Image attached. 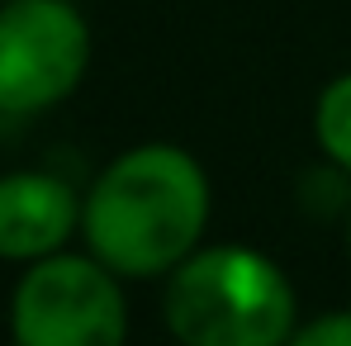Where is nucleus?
<instances>
[{
  "label": "nucleus",
  "mask_w": 351,
  "mask_h": 346,
  "mask_svg": "<svg viewBox=\"0 0 351 346\" xmlns=\"http://www.w3.org/2000/svg\"><path fill=\"white\" fill-rule=\"evenodd\" d=\"M214 180L204 162L167 138L114 152L81 190V247L128 285H162L209 242Z\"/></svg>",
  "instance_id": "f257e3e1"
},
{
  "label": "nucleus",
  "mask_w": 351,
  "mask_h": 346,
  "mask_svg": "<svg viewBox=\"0 0 351 346\" xmlns=\"http://www.w3.org/2000/svg\"><path fill=\"white\" fill-rule=\"evenodd\" d=\"M162 323L176 346H285L299 289L252 242H199L162 280Z\"/></svg>",
  "instance_id": "f03ea898"
},
{
  "label": "nucleus",
  "mask_w": 351,
  "mask_h": 346,
  "mask_svg": "<svg viewBox=\"0 0 351 346\" xmlns=\"http://www.w3.org/2000/svg\"><path fill=\"white\" fill-rule=\"evenodd\" d=\"M10 346H128V280L86 247L19 266L5 304Z\"/></svg>",
  "instance_id": "7ed1b4c3"
},
{
  "label": "nucleus",
  "mask_w": 351,
  "mask_h": 346,
  "mask_svg": "<svg viewBox=\"0 0 351 346\" xmlns=\"http://www.w3.org/2000/svg\"><path fill=\"white\" fill-rule=\"evenodd\" d=\"M95 58L90 19L71 0L0 5V114L38 119L66 105Z\"/></svg>",
  "instance_id": "20e7f679"
},
{
  "label": "nucleus",
  "mask_w": 351,
  "mask_h": 346,
  "mask_svg": "<svg viewBox=\"0 0 351 346\" xmlns=\"http://www.w3.org/2000/svg\"><path fill=\"white\" fill-rule=\"evenodd\" d=\"M81 242V190L48 166L0 171V261L34 266Z\"/></svg>",
  "instance_id": "39448f33"
},
{
  "label": "nucleus",
  "mask_w": 351,
  "mask_h": 346,
  "mask_svg": "<svg viewBox=\"0 0 351 346\" xmlns=\"http://www.w3.org/2000/svg\"><path fill=\"white\" fill-rule=\"evenodd\" d=\"M308 133H313L323 166H332L351 180V66L318 86L313 110H308Z\"/></svg>",
  "instance_id": "423d86ee"
},
{
  "label": "nucleus",
  "mask_w": 351,
  "mask_h": 346,
  "mask_svg": "<svg viewBox=\"0 0 351 346\" xmlns=\"http://www.w3.org/2000/svg\"><path fill=\"white\" fill-rule=\"evenodd\" d=\"M285 346H351V308H318L308 318L299 313Z\"/></svg>",
  "instance_id": "0eeeda50"
},
{
  "label": "nucleus",
  "mask_w": 351,
  "mask_h": 346,
  "mask_svg": "<svg viewBox=\"0 0 351 346\" xmlns=\"http://www.w3.org/2000/svg\"><path fill=\"white\" fill-rule=\"evenodd\" d=\"M347 261H351V204H347Z\"/></svg>",
  "instance_id": "6e6552de"
}]
</instances>
